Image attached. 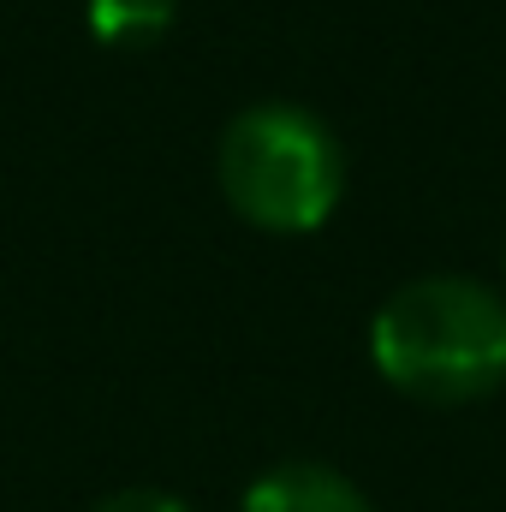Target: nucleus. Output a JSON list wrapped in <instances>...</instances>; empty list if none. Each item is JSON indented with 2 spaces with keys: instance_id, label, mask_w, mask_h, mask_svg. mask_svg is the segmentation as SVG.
<instances>
[{
  "instance_id": "nucleus-1",
  "label": "nucleus",
  "mask_w": 506,
  "mask_h": 512,
  "mask_svg": "<svg viewBox=\"0 0 506 512\" xmlns=\"http://www.w3.org/2000/svg\"><path fill=\"white\" fill-rule=\"evenodd\" d=\"M370 358L423 405H471L506 382V298L471 274L405 280L370 322Z\"/></svg>"
},
{
  "instance_id": "nucleus-2",
  "label": "nucleus",
  "mask_w": 506,
  "mask_h": 512,
  "mask_svg": "<svg viewBox=\"0 0 506 512\" xmlns=\"http://www.w3.org/2000/svg\"><path fill=\"white\" fill-rule=\"evenodd\" d=\"M215 167H221V197L256 233H316L346 191L340 137L292 102L245 108L221 137Z\"/></svg>"
},
{
  "instance_id": "nucleus-3",
  "label": "nucleus",
  "mask_w": 506,
  "mask_h": 512,
  "mask_svg": "<svg viewBox=\"0 0 506 512\" xmlns=\"http://www.w3.org/2000/svg\"><path fill=\"white\" fill-rule=\"evenodd\" d=\"M245 512H376L364 489L328 465H274L245 495Z\"/></svg>"
},
{
  "instance_id": "nucleus-4",
  "label": "nucleus",
  "mask_w": 506,
  "mask_h": 512,
  "mask_svg": "<svg viewBox=\"0 0 506 512\" xmlns=\"http://www.w3.org/2000/svg\"><path fill=\"white\" fill-rule=\"evenodd\" d=\"M179 0H90V30L108 48H149L173 30Z\"/></svg>"
},
{
  "instance_id": "nucleus-5",
  "label": "nucleus",
  "mask_w": 506,
  "mask_h": 512,
  "mask_svg": "<svg viewBox=\"0 0 506 512\" xmlns=\"http://www.w3.org/2000/svg\"><path fill=\"white\" fill-rule=\"evenodd\" d=\"M96 512H191V507L173 501L167 489H120V495H108Z\"/></svg>"
}]
</instances>
